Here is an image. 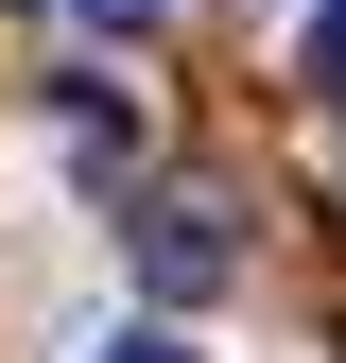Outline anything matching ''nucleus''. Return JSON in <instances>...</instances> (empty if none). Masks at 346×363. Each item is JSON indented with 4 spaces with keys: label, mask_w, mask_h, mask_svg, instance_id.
I'll return each mask as SVG.
<instances>
[{
    "label": "nucleus",
    "mask_w": 346,
    "mask_h": 363,
    "mask_svg": "<svg viewBox=\"0 0 346 363\" xmlns=\"http://www.w3.org/2000/svg\"><path fill=\"white\" fill-rule=\"evenodd\" d=\"M121 242H139L156 329H173V311H208V294L242 277V225H225V191H139V225H121Z\"/></svg>",
    "instance_id": "obj_1"
},
{
    "label": "nucleus",
    "mask_w": 346,
    "mask_h": 363,
    "mask_svg": "<svg viewBox=\"0 0 346 363\" xmlns=\"http://www.w3.org/2000/svg\"><path fill=\"white\" fill-rule=\"evenodd\" d=\"M294 69H312L329 104H346V0H312V35H294Z\"/></svg>",
    "instance_id": "obj_2"
},
{
    "label": "nucleus",
    "mask_w": 346,
    "mask_h": 363,
    "mask_svg": "<svg viewBox=\"0 0 346 363\" xmlns=\"http://www.w3.org/2000/svg\"><path fill=\"white\" fill-rule=\"evenodd\" d=\"M69 18H86V35H156L173 0H69Z\"/></svg>",
    "instance_id": "obj_3"
},
{
    "label": "nucleus",
    "mask_w": 346,
    "mask_h": 363,
    "mask_svg": "<svg viewBox=\"0 0 346 363\" xmlns=\"http://www.w3.org/2000/svg\"><path fill=\"white\" fill-rule=\"evenodd\" d=\"M104 363H191V346H173L156 311H139V329H104Z\"/></svg>",
    "instance_id": "obj_4"
}]
</instances>
